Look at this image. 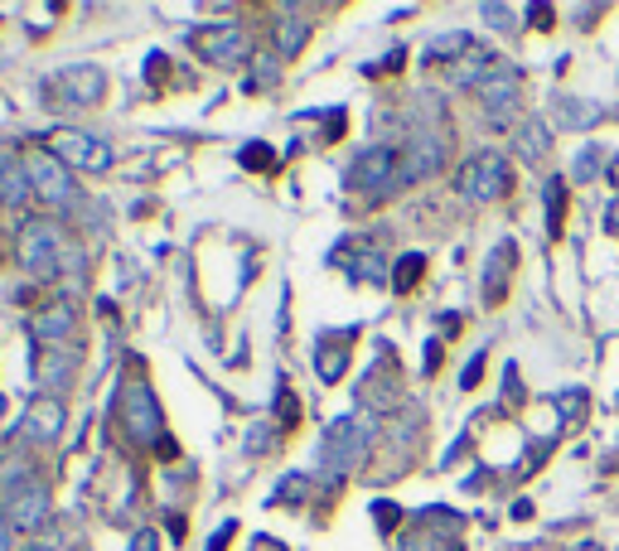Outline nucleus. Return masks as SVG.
<instances>
[{
	"mask_svg": "<svg viewBox=\"0 0 619 551\" xmlns=\"http://www.w3.org/2000/svg\"><path fill=\"white\" fill-rule=\"evenodd\" d=\"M64 238H58V228L48 223V218H30V223L20 228V266L30 276H40V280H54L58 276V266H64Z\"/></svg>",
	"mask_w": 619,
	"mask_h": 551,
	"instance_id": "1",
	"label": "nucleus"
},
{
	"mask_svg": "<svg viewBox=\"0 0 619 551\" xmlns=\"http://www.w3.org/2000/svg\"><path fill=\"white\" fill-rule=\"evenodd\" d=\"M48 151H54L68 169H88V175H102V169H112V145H107L102 136H92V131L58 126L54 136H48Z\"/></svg>",
	"mask_w": 619,
	"mask_h": 551,
	"instance_id": "2",
	"label": "nucleus"
},
{
	"mask_svg": "<svg viewBox=\"0 0 619 551\" xmlns=\"http://www.w3.org/2000/svg\"><path fill=\"white\" fill-rule=\"evenodd\" d=\"M455 189L465 194L469 203H494V199H499V194L508 189V165H504V155L484 151V155H475V161H465V165H460V175H455Z\"/></svg>",
	"mask_w": 619,
	"mask_h": 551,
	"instance_id": "3",
	"label": "nucleus"
},
{
	"mask_svg": "<svg viewBox=\"0 0 619 551\" xmlns=\"http://www.w3.org/2000/svg\"><path fill=\"white\" fill-rule=\"evenodd\" d=\"M24 175H30V189L40 194V203H48V208H68L73 203L68 165L58 161L54 151H30L24 155Z\"/></svg>",
	"mask_w": 619,
	"mask_h": 551,
	"instance_id": "4",
	"label": "nucleus"
},
{
	"mask_svg": "<svg viewBox=\"0 0 619 551\" xmlns=\"http://www.w3.org/2000/svg\"><path fill=\"white\" fill-rule=\"evenodd\" d=\"M363 450H368V426H363L358 416H339L330 426V436H324V470L330 474L358 470Z\"/></svg>",
	"mask_w": 619,
	"mask_h": 551,
	"instance_id": "5",
	"label": "nucleus"
},
{
	"mask_svg": "<svg viewBox=\"0 0 619 551\" xmlns=\"http://www.w3.org/2000/svg\"><path fill=\"white\" fill-rule=\"evenodd\" d=\"M121 421H126L131 440H141V445H151V440L161 436V407H155V392L145 383L126 387V397H121Z\"/></svg>",
	"mask_w": 619,
	"mask_h": 551,
	"instance_id": "6",
	"label": "nucleus"
},
{
	"mask_svg": "<svg viewBox=\"0 0 619 551\" xmlns=\"http://www.w3.org/2000/svg\"><path fill=\"white\" fill-rule=\"evenodd\" d=\"M189 44L199 48L209 64L218 68H233L247 58V34L237 30V24H218V30H199V34H189Z\"/></svg>",
	"mask_w": 619,
	"mask_h": 551,
	"instance_id": "7",
	"label": "nucleus"
},
{
	"mask_svg": "<svg viewBox=\"0 0 619 551\" xmlns=\"http://www.w3.org/2000/svg\"><path fill=\"white\" fill-rule=\"evenodd\" d=\"M44 513H48V488H44L40 480H34V474L10 488V498H5V518H10V528H15V532L40 528Z\"/></svg>",
	"mask_w": 619,
	"mask_h": 551,
	"instance_id": "8",
	"label": "nucleus"
},
{
	"mask_svg": "<svg viewBox=\"0 0 619 551\" xmlns=\"http://www.w3.org/2000/svg\"><path fill=\"white\" fill-rule=\"evenodd\" d=\"M402 175V161H397V151H387V145H373V151H363L354 169H349V184H358V189H383L387 179Z\"/></svg>",
	"mask_w": 619,
	"mask_h": 551,
	"instance_id": "9",
	"label": "nucleus"
},
{
	"mask_svg": "<svg viewBox=\"0 0 619 551\" xmlns=\"http://www.w3.org/2000/svg\"><path fill=\"white\" fill-rule=\"evenodd\" d=\"M54 92H68V102L92 107V102H102V92H107V73L97 68V64L64 68V73H58V78H54Z\"/></svg>",
	"mask_w": 619,
	"mask_h": 551,
	"instance_id": "10",
	"label": "nucleus"
},
{
	"mask_svg": "<svg viewBox=\"0 0 619 551\" xmlns=\"http://www.w3.org/2000/svg\"><path fill=\"white\" fill-rule=\"evenodd\" d=\"M58 431H64V407H58V397H34V407L24 411V436L58 440Z\"/></svg>",
	"mask_w": 619,
	"mask_h": 551,
	"instance_id": "11",
	"label": "nucleus"
},
{
	"mask_svg": "<svg viewBox=\"0 0 619 551\" xmlns=\"http://www.w3.org/2000/svg\"><path fill=\"white\" fill-rule=\"evenodd\" d=\"M479 97H484V107H489V112H508V107L518 102V73L499 64L489 78L479 82Z\"/></svg>",
	"mask_w": 619,
	"mask_h": 551,
	"instance_id": "12",
	"label": "nucleus"
},
{
	"mask_svg": "<svg viewBox=\"0 0 619 551\" xmlns=\"http://www.w3.org/2000/svg\"><path fill=\"white\" fill-rule=\"evenodd\" d=\"M73 334V305L58 300V305H44L40 315H34V339H44V344H64Z\"/></svg>",
	"mask_w": 619,
	"mask_h": 551,
	"instance_id": "13",
	"label": "nucleus"
},
{
	"mask_svg": "<svg viewBox=\"0 0 619 551\" xmlns=\"http://www.w3.org/2000/svg\"><path fill=\"white\" fill-rule=\"evenodd\" d=\"M30 194L34 189H30V175H24V161H0V199L10 208H20Z\"/></svg>",
	"mask_w": 619,
	"mask_h": 551,
	"instance_id": "14",
	"label": "nucleus"
},
{
	"mask_svg": "<svg viewBox=\"0 0 619 551\" xmlns=\"http://www.w3.org/2000/svg\"><path fill=\"white\" fill-rule=\"evenodd\" d=\"M306 34H310V24L286 10V20H281V54H296V48L306 44Z\"/></svg>",
	"mask_w": 619,
	"mask_h": 551,
	"instance_id": "15",
	"label": "nucleus"
},
{
	"mask_svg": "<svg viewBox=\"0 0 619 551\" xmlns=\"http://www.w3.org/2000/svg\"><path fill=\"white\" fill-rule=\"evenodd\" d=\"M508 262H513V247H504L494 252V266H489V280H484V290H489V300H499V286H504V276H508Z\"/></svg>",
	"mask_w": 619,
	"mask_h": 551,
	"instance_id": "16",
	"label": "nucleus"
},
{
	"mask_svg": "<svg viewBox=\"0 0 619 551\" xmlns=\"http://www.w3.org/2000/svg\"><path fill=\"white\" fill-rule=\"evenodd\" d=\"M320 373H324V383H339V377H344V353L320 349Z\"/></svg>",
	"mask_w": 619,
	"mask_h": 551,
	"instance_id": "17",
	"label": "nucleus"
},
{
	"mask_svg": "<svg viewBox=\"0 0 619 551\" xmlns=\"http://www.w3.org/2000/svg\"><path fill=\"white\" fill-rule=\"evenodd\" d=\"M417 276H421V256H407V262L397 266V290H411L417 286Z\"/></svg>",
	"mask_w": 619,
	"mask_h": 551,
	"instance_id": "18",
	"label": "nucleus"
},
{
	"mask_svg": "<svg viewBox=\"0 0 619 551\" xmlns=\"http://www.w3.org/2000/svg\"><path fill=\"white\" fill-rule=\"evenodd\" d=\"M455 48H469V40H465V34H451V40H435V44H431V58L455 54Z\"/></svg>",
	"mask_w": 619,
	"mask_h": 551,
	"instance_id": "19",
	"label": "nucleus"
},
{
	"mask_svg": "<svg viewBox=\"0 0 619 551\" xmlns=\"http://www.w3.org/2000/svg\"><path fill=\"white\" fill-rule=\"evenodd\" d=\"M562 208H566V203H562V189H556V184H552V189H548V213H552V232L562 228Z\"/></svg>",
	"mask_w": 619,
	"mask_h": 551,
	"instance_id": "20",
	"label": "nucleus"
},
{
	"mask_svg": "<svg viewBox=\"0 0 619 551\" xmlns=\"http://www.w3.org/2000/svg\"><path fill=\"white\" fill-rule=\"evenodd\" d=\"M484 15L494 20V30H513V24H508L513 15H508V10H499V5H484Z\"/></svg>",
	"mask_w": 619,
	"mask_h": 551,
	"instance_id": "21",
	"label": "nucleus"
},
{
	"mask_svg": "<svg viewBox=\"0 0 619 551\" xmlns=\"http://www.w3.org/2000/svg\"><path fill=\"white\" fill-rule=\"evenodd\" d=\"M242 165H272V155H266L262 145H252V151H242Z\"/></svg>",
	"mask_w": 619,
	"mask_h": 551,
	"instance_id": "22",
	"label": "nucleus"
},
{
	"mask_svg": "<svg viewBox=\"0 0 619 551\" xmlns=\"http://www.w3.org/2000/svg\"><path fill=\"white\" fill-rule=\"evenodd\" d=\"M0 551H15V528H10V518H0Z\"/></svg>",
	"mask_w": 619,
	"mask_h": 551,
	"instance_id": "23",
	"label": "nucleus"
},
{
	"mask_svg": "<svg viewBox=\"0 0 619 551\" xmlns=\"http://www.w3.org/2000/svg\"><path fill=\"white\" fill-rule=\"evenodd\" d=\"M131 551H161V547H155V532H141L136 542H131Z\"/></svg>",
	"mask_w": 619,
	"mask_h": 551,
	"instance_id": "24",
	"label": "nucleus"
},
{
	"mask_svg": "<svg viewBox=\"0 0 619 551\" xmlns=\"http://www.w3.org/2000/svg\"><path fill=\"white\" fill-rule=\"evenodd\" d=\"M407 551H435V547H427V542H411Z\"/></svg>",
	"mask_w": 619,
	"mask_h": 551,
	"instance_id": "25",
	"label": "nucleus"
},
{
	"mask_svg": "<svg viewBox=\"0 0 619 551\" xmlns=\"http://www.w3.org/2000/svg\"><path fill=\"white\" fill-rule=\"evenodd\" d=\"M0 421H5V397H0Z\"/></svg>",
	"mask_w": 619,
	"mask_h": 551,
	"instance_id": "26",
	"label": "nucleus"
}]
</instances>
